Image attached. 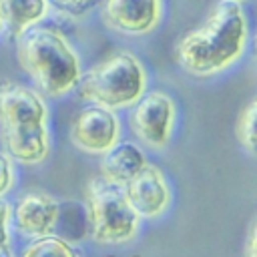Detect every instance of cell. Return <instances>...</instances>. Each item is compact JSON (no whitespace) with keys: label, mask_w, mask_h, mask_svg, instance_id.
Wrapping results in <instances>:
<instances>
[{"label":"cell","mask_w":257,"mask_h":257,"mask_svg":"<svg viewBox=\"0 0 257 257\" xmlns=\"http://www.w3.org/2000/svg\"><path fill=\"white\" fill-rule=\"evenodd\" d=\"M247 46V18L237 2L221 0L207 20L177 44V62L193 76H215L235 64Z\"/></svg>","instance_id":"cell-1"},{"label":"cell","mask_w":257,"mask_h":257,"mask_svg":"<svg viewBox=\"0 0 257 257\" xmlns=\"http://www.w3.org/2000/svg\"><path fill=\"white\" fill-rule=\"evenodd\" d=\"M48 108L38 90L0 80V139L4 153L22 165H38L48 157Z\"/></svg>","instance_id":"cell-2"},{"label":"cell","mask_w":257,"mask_h":257,"mask_svg":"<svg viewBox=\"0 0 257 257\" xmlns=\"http://www.w3.org/2000/svg\"><path fill=\"white\" fill-rule=\"evenodd\" d=\"M16 40L18 62L42 94L62 98L78 86L80 58L62 32L36 24Z\"/></svg>","instance_id":"cell-3"},{"label":"cell","mask_w":257,"mask_h":257,"mask_svg":"<svg viewBox=\"0 0 257 257\" xmlns=\"http://www.w3.org/2000/svg\"><path fill=\"white\" fill-rule=\"evenodd\" d=\"M80 96L112 110L133 106L147 90L143 62L131 52H116L92 66L78 82Z\"/></svg>","instance_id":"cell-4"},{"label":"cell","mask_w":257,"mask_h":257,"mask_svg":"<svg viewBox=\"0 0 257 257\" xmlns=\"http://www.w3.org/2000/svg\"><path fill=\"white\" fill-rule=\"evenodd\" d=\"M90 235L96 243H126L139 233L141 217L131 207L124 189L100 175L86 185Z\"/></svg>","instance_id":"cell-5"},{"label":"cell","mask_w":257,"mask_h":257,"mask_svg":"<svg viewBox=\"0 0 257 257\" xmlns=\"http://www.w3.org/2000/svg\"><path fill=\"white\" fill-rule=\"evenodd\" d=\"M175 100L163 92H145L131 112V126L139 141L151 149H163L169 145L175 126Z\"/></svg>","instance_id":"cell-6"},{"label":"cell","mask_w":257,"mask_h":257,"mask_svg":"<svg viewBox=\"0 0 257 257\" xmlns=\"http://www.w3.org/2000/svg\"><path fill=\"white\" fill-rule=\"evenodd\" d=\"M70 141L90 155H104L120 141V120L112 108L100 104L82 106L70 122Z\"/></svg>","instance_id":"cell-7"},{"label":"cell","mask_w":257,"mask_h":257,"mask_svg":"<svg viewBox=\"0 0 257 257\" xmlns=\"http://www.w3.org/2000/svg\"><path fill=\"white\" fill-rule=\"evenodd\" d=\"M102 22L120 34L143 36L157 28L163 0H102Z\"/></svg>","instance_id":"cell-8"},{"label":"cell","mask_w":257,"mask_h":257,"mask_svg":"<svg viewBox=\"0 0 257 257\" xmlns=\"http://www.w3.org/2000/svg\"><path fill=\"white\" fill-rule=\"evenodd\" d=\"M131 207L139 217L155 219L163 215L171 203V189L159 167L147 163L128 183L122 185Z\"/></svg>","instance_id":"cell-9"},{"label":"cell","mask_w":257,"mask_h":257,"mask_svg":"<svg viewBox=\"0 0 257 257\" xmlns=\"http://www.w3.org/2000/svg\"><path fill=\"white\" fill-rule=\"evenodd\" d=\"M60 215L58 201L46 193H28L18 199L12 209V219L16 229L26 237H44L50 235L56 227Z\"/></svg>","instance_id":"cell-10"},{"label":"cell","mask_w":257,"mask_h":257,"mask_svg":"<svg viewBox=\"0 0 257 257\" xmlns=\"http://www.w3.org/2000/svg\"><path fill=\"white\" fill-rule=\"evenodd\" d=\"M145 153L133 145V143H116L112 149H108L102 155L100 161V177L114 183V185H124L128 183L145 165H147Z\"/></svg>","instance_id":"cell-11"},{"label":"cell","mask_w":257,"mask_h":257,"mask_svg":"<svg viewBox=\"0 0 257 257\" xmlns=\"http://www.w3.org/2000/svg\"><path fill=\"white\" fill-rule=\"evenodd\" d=\"M48 6V0H0L2 24L14 38H18L46 18Z\"/></svg>","instance_id":"cell-12"},{"label":"cell","mask_w":257,"mask_h":257,"mask_svg":"<svg viewBox=\"0 0 257 257\" xmlns=\"http://www.w3.org/2000/svg\"><path fill=\"white\" fill-rule=\"evenodd\" d=\"M20 257H78V251L58 235L36 237Z\"/></svg>","instance_id":"cell-13"},{"label":"cell","mask_w":257,"mask_h":257,"mask_svg":"<svg viewBox=\"0 0 257 257\" xmlns=\"http://www.w3.org/2000/svg\"><path fill=\"white\" fill-rule=\"evenodd\" d=\"M237 135L249 153H257V96L243 108L237 122Z\"/></svg>","instance_id":"cell-14"},{"label":"cell","mask_w":257,"mask_h":257,"mask_svg":"<svg viewBox=\"0 0 257 257\" xmlns=\"http://www.w3.org/2000/svg\"><path fill=\"white\" fill-rule=\"evenodd\" d=\"M14 185V169L12 159L0 151V197H4Z\"/></svg>","instance_id":"cell-15"},{"label":"cell","mask_w":257,"mask_h":257,"mask_svg":"<svg viewBox=\"0 0 257 257\" xmlns=\"http://www.w3.org/2000/svg\"><path fill=\"white\" fill-rule=\"evenodd\" d=\"M50 4H54L58 10L66 12V14H82L86 10H90L94 4L102 2V0H48Z\"/></svg>","instance_id":"cell-16"},{"label":"cell","mask_w":257,"mask_h":257,"mask_svg":"<svg viewBox=\"0 0 257 257\" xmlns=\"http://www.w3.org/2000/svg\"><path fill=\"white\" fill-rule=\"evenodd\" d=\"M12 205L0 197V241L8 247V239H10V221H12Z\"/></svg>","instance_id":"cell-17"},{"label":"cell","mask_w":257,"mask_h":257,"mask_svg":"<svg viewBox=\"0 0 257 257\" xmlns=\"http://www.w3.org/2000/svg\"><path fill=\"white\" fill-rule=\"evenodd\" d=\"M247 255H249V257H257V223L253 225V231H251V237H249Z\"/></svg>","instance_id":"cell-18"},{"label":"cell","mask_w":257,"mask_h":257,"mask_svg":"<svg viewBox=\"0 0 257 257\" xmlns=\"http://www.w3.org/2000/svg\"><path fill=\"white\" fill-rule=\"evenodd\" d=\"M6 249H8V247H6V245H4V243H2V241H0V257H2V253H4V251H6Z\"/></svg>","instance_id":"cell-19"},{"label":"cell","mask_w":257,"mask_h":257,"mask_svg":"<svg viewBox=\"0 0 257 257\" xmlns=\"http://www.w3.org/2000/svg\"><path fill=\"white\" fill-rule=\"evenodd\" d=\"M229 2H237V4H243V2H247V0H229Z\"/></svg>","instance_id":"cell-20"},{"label":"cell","mask_w":257,"mask_h":257,"mask_svg":"<svg viewBox=\"0 0 257 257\" xmlns=\"http://www.w3.org/2000/svg\"><path fill=\"white\" fill-rule=\"evenodd\" d=\"M2 28H4V24H2V16H0V30H2Z\"/></svg>","instance_id":"cell-21"},{"label":"cell","mask_w":257,"mask_h":257,"mask_svg":"<svg viewBox=\"0 0 257 257\" xmlns=\"http://www.w3.org/2000/svg\"><path fill=\"white\" fill-rule=\"evenodd\" d=\"M255 48H257V34H255Z\"/></svg>","instance_id":"cell-22"}]
</instances>
